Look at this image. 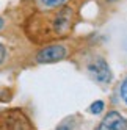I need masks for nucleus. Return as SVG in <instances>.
<instances>
[{"instance_id": "obj_9", "label": "nucleus", "mask_w": 127, "mask_h": 130, "mask_svg": "<svg viewBox=\"0 0 127 130\" xmlns=\"http://www.w3.org/2000/svg\"><path fill=\"white\" fill-rule=\"evenodd\" d=\"M5 58H6V49L3 47L2 44H0V64L5 61Z\"/></svg>"}, {"instance_id": "obj_3", "label": "nucleus", "mask_w": 127, "mask_h": 130, "mask_svg": "<svg viewBox=\"0 0 127 130\" xmlns=\"http://www.w3.org/2000/svg\"><path fill=\"white\" fill-rule=\"evenodd\" d=\"M66 47L63 44H50L41 49L36 55V61L41 64H50V63H58L66 57Z\"/></svg>"}, {"instance_id": "obj_10", "label": "nucleus", "mask_w": 127, "mask_h": 130, "mask_svg": "<svg viewBox=\"0 0 127 130\" xmlns=\"http://www.w3.org/2000/svg\"><path fill=\"white\" fill-rule=\"evenodd\" d=\"M57 130H69V128H68V127H66V125H60V127H58V128H57Z\"/></svg>"}, {"instance_id": "obj_7", "label": "nucleus", "mask_w": 127, "mask_h": 130, "mask_svg": "<svg viewBox=\"0 0 127 130\" xmlns=\"http://www.w3.org/2000/svg\"><path fill=\"white\" fill-rule=\"evenodd\" d=\"M104 107H105V105H104V102H102V100H96L94 104L89 107V111H91L93 115H99V113H101V111L104 110Z\"/></svg>"}, {"instance_id": "obj_2", "label": "nucleus", "mask_w": 127, "mask_h": 130, "mask_svg": "<svg viewBox=\"0 0 127 130\" xmlns=\"http://www.w3.org/2000/svg\"><path fill=\"white\" fill-rule=\"evenodd\" d=\"M0 130H31V125L22 111L11 110L0 115Z\"/></svg>"}, {"instance_id": "obj_1", "label": "nucleus", "mask_w": 127, "mask_h": 130, "mask_svg": "<svg viewBox=\"0 0 127 130\" xmlns=\"http://www.w3.org/2000/svg\"><path fill=\"white\" fill-rule=\"evenodd\" d=\"M74 21L75 10L69 5H63L52 14H35L28 21L27 33L35 41L63 38L72 30Z\"/></svg>"}, {"instance_id": "obj_11", "label": "nucleus", "mask_w": 127, "mask_h": 130, "mask_svg": "<svg viewBox=\"0 0 127 130\" xmlns=\"http://www.w3.org/2000/svg\"><path fill=\"white\" fill-rule=\"evenodd\" d=\"M3 24H5V21L2 19V17H0V30H2V28H3Z\"/></svg>"}, {"instance_id": "obj_4", "label": "nucleus", "mask_w": 127, "mask_h": 130, "mask_svg": "<svg viewBox=\"0 0 127 130\" xmlns=\"http://www.w3.org/2000/svg\"><path fill=\"white\" fill-rule=\"evenodd\" d=\"M88 71L93 75V78L97 80L99 83H108V82H112V71H110V68H108V64H107V61L104 58L94 60L88 66Z\"/></svg>"}, {"instance_id": "obj_12", "label": "nucleus", "mask_w": 127, "mask_h": 130, "mask_svg": "<svg viewBox=\"0 0 127 130\" xmlns=\"http://www.w3.org/2000/svg\"><path fill=\"white\" fill-rule=\"evenodd\" d=\"M107 3H115V2H118V0H105Z\"/></svg>"}, {"instance_id": "obj_6", "label": "nucleus", "mask_w": 127, "mask_h": 130, "mask_svg": "<svg viewBox=\"0 0 127 130\" xmlns=\"http://www.w3.org/2000/svg\"><path fill=\"white\" fill-rule=\"evenodd\" d=\"M68 2V0H39V3L44 6V8H47V10H52V8H60L63 6Z\"/></svg>"}, {"instance_id": "obj_5", "label": "nucleus", "mask_w": 127, "mask_h": 130, "mask_svg": "<svg viewBox=\"0 0 127 130\" xmlns=\"http://www.w3.org/2000/svg\"><path fill=\"white\" fill-rule=\"evenodd\" d=\"M99 130H127V119L118 111H110L102 119Z\"/></svg>"}, {"instance_id": "obj_8", "label": "nucleus", "mask_w": 127, "mask_h": 130, "mask_svg": "<svg viewBox=\"0 0 127 130\" xmlns=\"http://www.w3.org/2000/svg\"><path fill=\"white\" fill-rule=\"evenodd\" d=\"M121 97L124 100V104L127 105V78L122 82V85H121Z\"/></svg>"}]
</instances>
